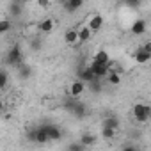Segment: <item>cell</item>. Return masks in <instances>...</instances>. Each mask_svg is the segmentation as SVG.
I'll return each mask as SVG.
<instances>
[{"label": "cell", "instance_id": "cell-30", "mask_svg": "<svg viewBox=\"0 0 151 151\" xmlns=\"http://www.w3.org/2000/svg\"><path fill=\"white\" fill-rule=\"evenodd\" d=\"M4 109H6V105H4V101H2V100H0V114L4 112Z\"/></svg>", "mask_w": 151, "mask_h": 151}, {"label": "cell", "instance_id": "cell-27", "mask_svg": "<svg viewBox=\"0 0 151 151\" xmlns=\"http://www.w3.org/2000/svg\"><path fill=\"white\" fill-rule=\"evenodd\" d=\"M86 147L80 144V142H73V144H69L68 146V151H84Z\"/></svg>", "mask_w": 151, "mask_h": 151}, {"label": "cell", "instance_id": "cell-26", "mask_svg": "<svg viewBox=\"0 0 151 151\" xmlns=\"http://www.w3.org/2000/svg\"><path fill=\"white\" fill-rule=\"evenodd\" d=\"M30 46H32V50H41V46H43L41 37H34V39L30 41Z\"/></svg>", "mask_w": 151, "mask_h": 151}, {"label": "cell", "instance_id": "cell-23", "mask_svg": "<svg viewBox=\"0 0 151 151\" xmlns=\"http://www.w3.org/2000/svg\"><path fill=\"white\" fill-rule=\"evenodd\" d=\"M13 29V23L9 20H0V34H7Z\"/></svg>", "mask_w": 151, "mask_h": 151}, {"label": "cell", "instance_id": "cell-2", "mask_svg": "<svg viewBox=\"0 0 151 151\" xmlns=\"http://www.w3.org/2000/svg\"><path fill=\"white\" fill-rule=\"evenodd\" d=\"M27 139L30 142H37V144H45L48 142V133H46V124H39L32 130H29Z\"/></svg>", "mask_w": 151, "mask_h": 151}, {"label": "cell", "instance_id": "cell-6", "mask_svg": "<svg viewBox=\"0 0 151 151\" xmlns=\"http://www.w3.org/2000/svg\"><path fill=\"white\" fill-rule=\"evenodd\" d=\"M84 6V0H62V7L68 14H75Z\"/></svg>", "mask_w": 151, "mask_h": 151}, {"label": "cell", "instance_id": "cell-10", "mask_svg": "<svg viewBox=\"0 0 151 151\" xmlns=\"http://www.w3.org/2000/svg\"><path fill=\"white\" fill-rule=\"evenodd\" d=\"M94 78H96V77L93 75V71H91L89 66H84V68L78 69V80H82L84 84H87V82H91V80H94Z\"/></svg>", "mask_w": 151, "mask_h": 151}, {"label": "cell", "instance_id": "cell-31", "mask_svg": "<svg viewBox=\"0 0 151 151\" xmlns=\"http://www.w3.org/2000/svg\"><path fill=\"white\" fill-rule=\"evenodd\" d=\"M13 2H20V4H25L27 0H13Z\"/></svg>", "mask_w": 151, "mask_h": 151}, {"label": "cell", "instance_id": "cell-28", "mask_svg": "<svg viewBox=\"0 0 151 151\" xmlns=\"http://www.w3.org/2000/svg\"><path fill=\"white\" fill-rule=\"evenodd\" d=\"M37 6L39 7H48L50 6V0H37Z\"/></svg>", "mask_w": 151, "mask_h": 151}, {"label": "cell", "instance_id": "cell-13", "mask_svg": "<svg viewBox=\"0 0 151 151\" xmlns=\"http://www.w3.org/2000/svg\"><path fill=\"white\" fill-rule=\"evenodd\" d=\"M77 32H78V45H80V43H87V41L91 39V36H93V32H91V29H89L87 25L80 27Z\"/></svg>", "mask_w": 151, "mask_h": 151}, {"label": "cell", "instance_id": "cell-17", "mask_svg": "<svg viewBox=\"0 0 151 151\" xmlns=\"http://www.w3.org/2000/svg\"><path fill=\"white\" fill-rule=\"evenodd\" d=\"M9 14L14 16V18H20L23 14V4L20 2H11L9 4Z\"/></svg>", "mask_w": 151, "mask_h": 151}, {"label": "cell", "instance_id": "cell-16", "mask_svg": "<svg viewBox=\"0 0 151 151\" xmlns=\"http://www.w3.org/2000/svg\"><path fill=\"white\" fill-rule=\"evenodd\" d=\"M37 30L43 32V34L52 32V30H53V20H52V18H46V20L39 22V23H37Z\"/></svg>", "mask_w": 151, "mask_h": 151}, {"label": "cell", "instance_id": "cell-11", "mask_svg": "<svg viewBox=\"0 0 151 151\" xmlns=\"http://www.w3.org/2000/svg\"><path fill=\"white\" fill-rule=\"evenodd\" d=\"M18 77H20L22 80H29V78L32 77V66L22 62V64L18 66Z\"/></svg>", "mask_w": 151, "mask_h": 151}, {"label": "cell", "instance_id": "cell-3", "mask_svg": "<svg viewBox=\"0 0 151 151\" xmlns=\"http://www.w3.org/2000/svg\"><path fill=\"white\" fill-rule=\"evenodd\" d=\"M132 114H133L137 123H146L151 116V107L147 103H135L132 109Z\"/></svg>", "mask_w": 151, "mask_h": 151}, {"label": "cell", "instance_id": "cell-21", "mask_svg": "<svg viewBox=\"0 0 151 151\" xmlns=\"http://www.w3.org/2000/svg\"><path fill=\"white\" fill-rule=\"evenodd\" d=\"M86 86H87V87H89L94 94H100V93H101V78H94V80L87 82Z\"/></svg>", "mask_w": 151, "mask_h": 151}, {"label": "cell", "instance_id": "cell-25", "mask_svg": "<svg viewBox=\"0 0 151 151\" xmlns=\"http://www.w3.org/2000/svg\"><path fill=\"white\" fill-rule=\"evenodd\" d=\"M140 0H123V6L128 7V9H139L140 7Z\"/></svg>", "mask_w": 151, "mask_h": 151}, {"label": "cell", "instance_id": "cell-18", "mask_svg": "<svg viewBox=\"0 0 151 151\" xmlns=\"http://www.w3.org/2000/svg\"><path fill=\"white\" fill-rule=\"evenodd\" d=\"M93 62H100V64H110V57H109V52L105 50H100L94 53L93 57Z\"/></svg>", "mask_w": 151, "mask_h": 151}, {"label": "cell", "instance_id": "cell-22", "mask_svg": "<svg viewBox=\"0 0 151 151\" xmlns=\"http://www.w3.org/2000/svg\"><path fill=\"white\" fill-rule=\"evenodd\" d=\"M7 86H9V77L4 69H0V91H4Z\"/></svg>", "mask_w": 151, "mask_h": 151}, {"label": "cell", "instance_id": "cell-1", "mask_svg": "<svg viewBox=\"0 0 151 151\" xmlns=\"http://www.w3.org/2000/svg\"><path fill=\"white\" fill-rule=\"evenodd\" d=\"M22 62H23V50H22V46L16 43V45H13V46L9 48V52H7V55H6V64L18 68Z\"/></svg>", "mask_w": 151, "mask_h": 151}, {"label": "cell", "instance_id": "cell-4", "mask_svg": "<svg viewBox=\"0 0 151 151\" xmlns=\"http://www.w3.org/2000/svg\"><path fill=\"white\" fill-rule=\"evenodd\" d=\"M133 57H135V60H137L139 64L149 62V59H151V43H146V45H142L140 48H137V52L133 53Z\"/></svg>", "mask_w": 151, "mask_h": 151}, {"label": "cell", "instance_id": "cell-14", "mask_svg": "<svg viewBox=\"0 0 151 151\" xmlns=\"http://www.w3.org/2000/svg\"><path fill=\"white\" fill-rule=\"evenodd\" d=\"M64 41H66L68 45H78V32H77V29H69V30H66Z\"/></svg>", "mask_w": 151, "mask_h": 151}, {"label": "cell", "instance_id": "cell-15", "mask_svg": "<svg viewBox=\"0 0 151 151\" xmlns=\"http://www.w3.org/2000/svg\"><path fill=\"white\" fill-rule=\"evenodd\" d=\"M107 82L110 84V86H119L121 84V80H123V77H121V73H117V71H112V69H109V73H107Z\"/></svg>", "mask_w": 151, "mask_h": 151}, {"label": "cell", "instance_id": "cell-19", "mask_svg": "<svg viewBox=\"0 0 151 151\" xmlns=\"http://www.w3.org/2000/svg\"><path fill=\"white\" fill-rule=\"evenodd\" d=\"M78 142H80L84 147H89V146H94V144H96V137H94V133H84Z\"/></svg>", "mask_w": 151, "mask_h": 151}, {"label": "cell", "instance_id": "cell-20", "mask_svg": "<svg viewBox=\"0 0 151 151\" xmlns=\"http://www.w3.org/2000/svg\"><path fill=\"white\" fill-rule=\"evenodd\" d=\"M103 126H109V128L117 130V128H119V119H117L116 116H105V119H103Z\"/></svg>", "mask_w": 151, "mask_h": 151}, {"label": "cell", "instance_id": "cell-8", "mask_svg": "<svg viewBox=\"0 0 151 151\" xmlns=\"http://www.w3.org/2000/svg\"><path fill=\"white\" fill-rule=\"evenodd\" d=\"M130 30H132V34H135V36H142V34H146V30H147V22H146L144 18H137V20L132 23Z\"/></svg>", "mask_w": 151, "mask_h": 151}, {"label": "cell", "instance_id": "cell-24", "mask_svg": "<svg viewBox=\"0 0 151 151\" xmlns=\"http://www.w3.org/2000/svg\"><path fill=\"white\" fill-rule=\"evenodd\" d=\"M114 135H116V130L114 128H109V126H103L101 128V137L103 139L109 140V139H114Z\"/></svg>", "mask_w": 151, "mask_h": 151}, {"label": "cell", "instance_id": "cell-12", "mask_svg": "<svg viewBox=\"0 0 151 151\" xmlns=\"http://www.w3.org/2000/svg\"><path fill=\"white\" fill-rule=\"evenodd\" d=\"M46 133H48V140H59L62 137L60 128L55 124H46Z\"/></svg>", "mask_w": 151, "mask_h": 151}, {"label": "cell", "instance_id": "cell-5", "mask_svg": "<svg viewBox=\"0 0 151 151\" xmlns=\"http://www.w3.org/2000/svg\"><path fill=\"white\" fill-rule=\"evenodd\" d=\"M91 71L96 78H105L107 77V73L110 69V64H100V62H91Z\"/></svg>", "mask_w": 151, "mask_h": 151}, {"label": "cell", "instance_id": "cell-29", "mask_svg": "<svg viewBox=\"0 0 151 151\" xmlns=\"http://www.w3.org/2000/svg\"><path fill=\"white\" fill-rule=\"evenodd\" d=\"M121 149H123V151H137V146H132V144H128V146H123Z\"/></svg>", "mask_w": 151, "mask_h": 151}, {"label": "cell", "instance_id": "cell-7", "mask_svg": "<svg viewBox=\"0 0 151 151\" xmlns=\"http://www.w3.org/2000/svg\"><path fill=\"white\" fill-rule=\"evenodd\" d=\"M86 91V84L82 82V80H73L71 82V86H69V89H68V93H69V96H73V98H80V94Z\"/></svg>", "mask_w": 151, "mask_h": 151}, {"label": "cell", "instance_id": "cell-9", "mask_svg": "<svg viewBox=\"0 0 151 151\" xmlns=\"http://www.w3.org/2000/svg\"><path fill=\"white\" fill-rule=\"evenodd\" d=\"M87 27L91 29L93 34L98 32V30L103 27V16H101V14H93V16L89 18V22H87Z\"/></svg>", "mask_w": 151, "mask_h": 151}]
</instances>
